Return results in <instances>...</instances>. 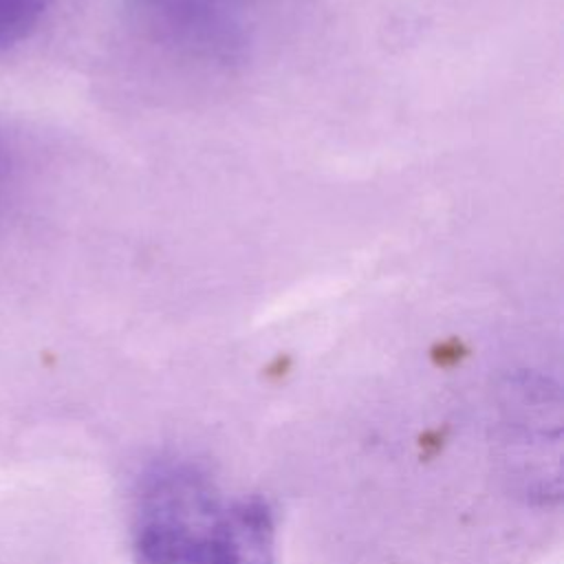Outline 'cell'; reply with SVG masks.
Returning a JSON list of instances; mask_svg holds the SVG:
<instances>
[{"mask_svg":"<svg viewBox=\"0 0 564 564\" xmlns=\"http://www.w3.org/2000/svg\"><path fill=\"white\" fill-rule=\"evenodd\" d=\"M132 555L134 564H275L273 511L192 465H165L139 494Z\"/></svg>","mask_w":564,"mask_h":564,"instance_id":"cell-1","label":"cell"},{"mask_svg":"<svg viewBox=\"0 0 564 564\" xmlns=\"http://www.w3.org/2000/svg\"><path fill=\"white\" fill-rule=\"evenodd\" d=\"M130 20L165 53L227 66L245 55L256 26V0H123Z\"/></svg>","mask_w":564,"mask_h":564,"instance_id":"cell-2","label":"cell"},{"mask_svg":"<svg viewBox=\"0 0 564 564\" xmlns=\"http://www.w3.org/2000/svg\"><path fill=\"white\" fill-rule=\"evenodd\" d=\"M51 0H0V51L24 40L46 13Z\"/></svg>","mask_w":564,"mask_h":564,"instance_id":"cell-3","label":"cell"}]
</instances>
